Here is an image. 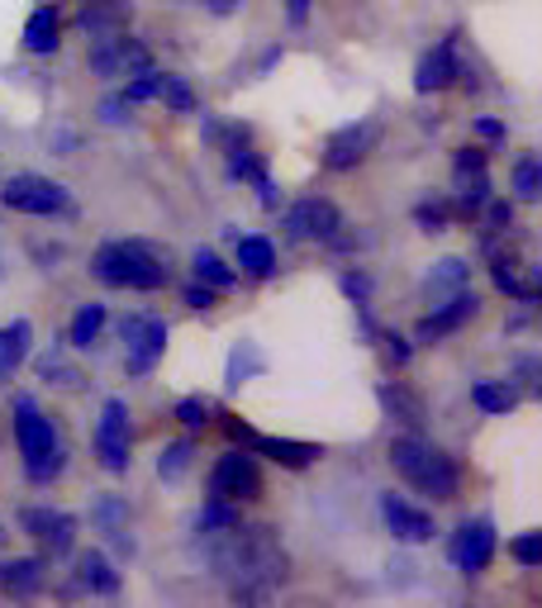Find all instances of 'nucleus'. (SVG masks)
I'll list each match as a JSON object with an SVG mask.
<instances>
[{"mask_svg": "<svg viewBox=\"0 0 542 608\" xmlns=\"http://www.w3.org/2000/svg\"><path fill=\"white\" fill-rule=\"evenodd\" d=\"M200 538H205L210 571L219 581H228L234 599L257 604L276 585H285V575H291V556H285L271 523H234L224 532H200Z\"/></svg>", "mask_w": 542, "mask_h": 608, "instance_id": "nucleus-1", "label": "nucleus"}, {"mask_svg": "<svg viewBox=\"0 0 542 608\" xmlns=\"http://www.w3.org/2000/svg\"><path fill=\"white\" fill-rule=\"evenodd\" d=\"M391 466L405 485H414L419 495L428 499H456V489H462V471H456V461L442 452V447L424 442L419 432H405V438L391 442Z\"/></svg>", "mask_w": 542, "mask_h": 608, "instance_id": "nucleus-2", "label": "nucleus"}, {"mask_svg": "<svg viewBox=\"0 0 542 608\" xmlns=\"http://www.w3.org/2000/svg\"><path fill=\"white\" fill-rule=\"evenodd\" d=\"M91 271L100 285H114V291H162L171 281V267L167 257L153 248V243H105L95 257H91Z\"/></svg>", "mask_w": 542, "mask_h": 608, "instance_id": "nucleus-3", "label": "nucleus"}, {"mask_svg": "<svg viewBox=\"0 0 542 608\" xmlns=\"http://www.w3.org/2000/svg\"><path fill=\"white\" fill-rule=\"evenodd\" d=\"M14 447H20L24 475H29L34 485H53L57 475L67 471V447L57 442L53 418H43L38 404L29 399V395L14 399Z\"/></svg>", "mask_w": 542, "mask_h": 608, "instance_id": "nucleus-4", "label": "nucleus"}, {"mask_svg": "<svg viewBox=\"0 0 542 608\" xmlns=\"http://www.w3.org/2000/svg\"><path fill=\"white\" fill-rule=\"evenodd\" d=\"M86 67H91L100 81H120V77H138V71H148L153 67V53L143 48L128 29H114V34H95L91 38Z\"/></svg>", "mask_w": 542, "mask_h": 608, "instance_id": "nucleus-5", "label": "nucleus"}, {"mask_svg": "<svg viewBox=\"0 0 542 608\" xmlns=\"http://www.w3.org/2000/svg\"><path fill=\"white\" fill-rule=\"evenodd\" d=\"M0 200H5V210L38 214V219H53V214H71V210H77V205H71V195H67V185H57L48 177H34V171L10 177L5 191H0Z\"/></svg>", "mask_w": 542, "mask_h": 608, "instance_id": "nucleus-6", "label": "nucleus"}, {"mask_svg": "<svg viewBox=\"0 0 542 608\" xmlns=\"http://www.w3.org/2000/svg\"><path fill=\"white\" fill-rule=\"evenodd\" d=\"M210 495L228 499V504H257L262 499V471H257V461L242 452V447H234V452H224L219 461H214Z\"/></svg>", "mask_w": 542, "mask_h": 608, "instance_id": "nucleus-7", "label": "nucleus"}, {"mask_svg": "<svg viewBox=\"0 0 542 608\" xmlns=\"http://www.w3.org/2000/svg\"><path fill=\"white\" fill-rule=\"evenodd\" d=\"M128 447H134V428H128V404L124 399H105L100 404V424H95V457L110 475L128 471Z\"/></svg>", "mask_w": 542, "mask_h": 608, "instance_id": "nucleus-8", "label": "nucleus"}, {"mask_svg": "<svg viewBox=\"0 0 542 608\" xmlns=\"http://www.w3.org/2000/svg\"><path fill=\"white\" fill-rule=\"evenodd\" d=\"M285 234H291L295 243H328V238H338V228H342V214L334 200H319V195H305V200H295L291 210H285Z\"/></svg>", "mask_w": 542, "mask_h": 608, "instance_id": "nucleus-9", "label": "nucleus"}, {"mask_svg": "<svg viewBox=\"0 0 542 608\" xmlns=\"http://www.w3.org/2000/svg\"><path fill=\"white\" fill-rule=\"evenodd\" d=\"M448 561L462 575H481L495 561V523L490 518H466L448 538Z\"/></svg>", "mask_w": 542, "mask_h": 608, "instance_id": "nucleus-10", "label": "nucleus"}, {"mask_svg": "<svg viewBox=\"0 0 542 608\" xmlns=\"http://www.w3.org/2000/svg\"><path fill=\"white\" fill-rule=\"evenodd\" d=\"M381 143V124L376 120H357V124H342L338 134H328L324 143V167L328 171H352L366 162V153Z\"/></svg>", "mask_w": 542, "mask_h": 608, "instance_id": "nucleus-11", "label": "nucleus"}, {"mask_svg": "<svg viewBox=\"0 0 542 608\" xmlns=\"http://www.w3.org/2000/svg\"><path fill=\"white\" fill-rule=\"evenodd\" d=\"M20 528L43 547V556H67L71 542H77V518L63 514V509H24L20 514Z\"/></svg>", "mask_w": 542, "mask_h": 608, "instance_id": "nucleus-12", "label": "nucleus"}, {"mask_svg": "<svg viewBox=\"0 0 542 608\" xmlns=\"http://www.w3.org/2000/svg\"><path fill=\"white\" fill-rule=\"evenodd\" d=\"M476 314H481L476 291H456V295H448L442 304H433V314H424L419 324H414V338H419V342H438V338H448V333L466 328Z\"/></svg>", "mask_w": 542, "mask_h": 608, "instance_id": "nucleus-13", "label": "nucleus"}, {"mask_svg": "<svg viewBox=\"0 0 542 608\" xmlns=\"http://www.w3.org/2000/svg\"><path fill=\"white\" fill-rule=\"evenodd\" d=\"M456 38H462V34H448V38H442L438 48L419 63V71H414V91H419V95H438V91H448V86H456V77H462Z\"/></svg>", "mask_w": 542, "mask_h": 608, "instance_id": "nucleus-14", "label": "nucleus"}, {"mask_svg": "<svg viewBox=\"0 0 542 608\" xmlns=\"http://www.w3.org/2000/svg\"><path fill=\"white\" fill-rule=\"evenodd\" d=\"M381 518H385V528L395 532V542H428L438 532L433 514L414 509L405 495H381Z\"/></svg>", "mask_w": 542, "mask_h": 608, "instance_id": "nucleus-15", "label": "nucleus"}, {"mask_svg": "<svg viewBox=\"0 0 542 608\" xmlns=\"http://www.w3.org/2000/svg\"><path fill=\"white\" fill-rule=\"evenodd\" d=\"M167 338H171V328L162 324V318H143L138 333L128 338V357H124L128 375H148V371L157 367V361H162Z\"/></svg>", "mask_w": 542, "mask_h": 608, "instance_id": "nucleus-16", "label": "nucleus"}, {"mask_svg": "<svg viewBox=\"0 0 542 608\" xmlns=\"http://www.w3.org/2000/svg\"><path fill=\"white\" fill-rule=\"evenodd\" d=\"M376 399H381V409L391 414L395 424H405L409 432H424V424H428V404H424L419 390H409L405 381H385V385L376 390Z\"/></svg>", "mask_w": 542, "mask_h": 608, "instance_id": "nucleus-17", "label": "nucleus"}, {"mask_svg": "<svg viewBox=\"0 0 542 608\" xmlns=\"http://www.w3.org/2000/svg\"><path fill=\"white\" fill-rule=\"evenodd\" d=\"M128 20H134V0H81V10H77V29L91 38L128 29Z\"/></svg>", "mask_w": 542, "mask_h": 608, "instance_id": "nucleus-18", "label": "nucleus"}, {"mask_svg": "<svg viewBox=\"0 0 542 608\" xmlns=\"http://www.w3.org/2000/svg\"><path fill=\"white\" fill-rule=\"evenodd\" d=\"M43 575H48V556H14V561H0V589L5 595H38L43 589Z\"/></svg>", "mask_w": 542, "mask_h": 608, "instance_id": "nucleus-19", "label": "nucleus"}, {"mask_svg": "<svg viewBox=\"0 0 542 608\" xmlns=\"http://www.w3.org/2000/svg\"><path fill=\"white\" fill-rule=\"evenodd\" d=\"M91 523H95L100 532H110V542L120 547L124 556H134V538H128V499H120V495H100V499L91 504Z\"/></svg>", "mask_w": 542, "mask_h": 608, "instance_id": "nucleus-20", "label": "nucleus"}, {"mask_svg": "<svg viewBox=\"0 0 542 608\" xmlns=\"http://www.w3.org/2000/svg\"><path fill=\"white\" fill-rule=\"evenodd\" d=\"M248 447H257L262 457H271L276 466H285V471H305V466H314L324 452L314 442H295V438H267V432H257V438L248 442Z\"/></svg>", "mask_w": 542, "mask_h": 608, "instance_id": "nucleus-21", "label": "nucleus"}, {"mask_svg": "<svg viewBox=\"0 0 542 608\" xmlns=\"http://www.w3.org/2000/svg\"><path fill=\"white\" fill-rule=\"evenodd\" d=\"M57 43H63V14H57V5H38L24 24V53L48 57L57 53Z\"/></svg>", "mask_w": 542, "mask_h": 608, "instance_id": "nucleus-22", "label": "nucleus"}, {"mask_svg": "<svg viewBox=\"0 0 542 608\" xmlns=\"http://www.w3.org/2000/svg\"><path fill=\"white\" fill-rule=\"evenodd\" d=\"M29 342H34V324H29V318H14L10 328H0V385L24 367Z\"/></svg>", "mask_w": 542, "mask_h": 608, "instance_id": "nucleus-23", "label": "nucleus"}, {"mask_svg": "<svg viewBox=\"0 0 542 608\" xmlns=\"http://www.w3.org/2000/svg\"><path fill=\"white\" fill-rule=\"evenodd\" d=\"M466 285H471V267L462 262V257H442V262H433V271L424 277V295L448 300L456 291H466Z\"/></svg>", "mask_w": 542, "mask_h": 608, "instance_id": "nucleus-24", "label": "nucleus"}, {"mask_svg": "<svg viewBox=\"0 0 542 608\" xmlns=\"http://www.w3.org/2000/svg\"><path fill=\"white\" fill-rule=\"evenodd\" d=\"M77 585L91 595H120V571L105 561V552H81L77 556Z\"/></svg>", "mask_w": 542, "mask_h": 608, "instance_id": "nucleus-25", "label": "nucleus"}, {"mask_svg": "<svg viewBox=\"0 0 542 608\" xmlns=\"http://www.w3.org/2000/svg\"><path fill=\"white\" fill-rule=\"evenodd\" d=\"M267 371V357L257 352V342H238L234 352H228V371H224V390L228 395H238L242 385H248V375Z\"/></svg>", "mask_w": 542, "mask_h": 608, "instance_id": "nucleus-26", "label": "nucleus"}, {"mask_svg": "<svg viewBox=\"0 0 542 608\" xmlns=\"http://www.w3.org/2000/svg\"><path fill=\"white\" fill-rule=\"evenodd\" d=\"M238 267L248 271V277L267 281L271 271H276V248H271V238H262V234L238 238Z\"/></svg>", "mask_w": 542, "mask_h": 608, "instance_id": "nucleus-27", "label": "nucleus"}, {"mask_svg": "<svg viewBox=\"0 0 542 608\" xmlns=\"http://www.w3.org/2000/svg\"><path fill=\"white\" fill-rule=\"evenodd\" d=\"M105 304H81L77 318H71V328H67V342L77 347V352H91V347L100 342V328H105Z\"/></svg>", "mask_w": 542, "mask_h": 608, "instance_id": "nucleus-28", "label": "nucleus"}, {"mask_svg": "<svg viewBox=\"0 0 542 608\" xmlns=\"http://www.w3.org/2000/svg\"><path fill=\"white\" fill-rule=\"evenodd\" d=\"M191 267H195V281H205V285H214V291H234V267L224 262L214 248H195L191 252Z\"/></svg>", "mask_w": 542, "mask_h": 608, "instance_id": "nucleus-29", "label": "nucleus"}, {"mask_svg": "<svg viewBox=\"0 0 542 608\" xmlns=\"http://www.w3.org/2000/svg\"><path fill=\"white\" fill-rule=\"evenodd\" d=\"M471 404H476L481 414H509L513 404H519V390L509 381H476L471 385Z\"/></svg>", "mask_w": 542, "mask_h": 608, "instance_id": "nucleus-30", "label": "nucleus"}, {"mask_svg": "<svg viewBox=\"0 0 542 608\" xmlns=\"http://www.w3.org/2000/svg\"><path fill=\"white\" fill-rule=\"evenodd\" d=\"M485 200H490V177H485V171H471V177H456V205H452V210L462 214V219H476Z\"/></svg>", "mask_w": 542, "mask_h": 608, "instance_id": "nucleus-31", "label": "nucleus"}, {"mask_svg": "<svg viewBox=\"0 0 542 608\" xmlns=\"http://www.w3.org/2000/svg\"><path fill=\"white\" fill-rule=\"evenodd\" d=\"M509 185H513V200H523V205H538L542 181H538V157H533V153H519V157H513Z\"/></svg>", "mask_w": 542, "mask_h": 608, "instance_id": "nucleus-32", "label": "nucleus"}, {"mask_svg": "<svg viewBox=\"0 0 542 608\" xmlns=\"http://www.w3.org/2000/svg\"><path fill=\"white\" fill-rule=\"evenodd\" d=\"M191 461H195V442L177 438V442H167L162 452H157V475H162V481H181V475L191 471Z\"/></svg>", "mask_w": 542, "mask_h": 608, "instance_id": "nucleus-33", "label": "nucleus"}, {"mask_svg": "<svg viewBox=\"0 0 542 608\" xmlns=\"http://www.w3.org/2000/svg\"><path fill=\"white\" fill-rule=\"evenodd\" d=\"M242 523V509L238 504H228V499H205V509L195 514V532H224V528H234Z\"/></svg>", "mask_w": 542, "mask_h": 608, "instance_id": "nucleus-34", "label": "nucleus"}, {"mask_svg": "<svg viewBox=\"0 0 542 608\" xmlns=\"http://www.w3.org/2000/svg\"><path fill=\"white\" fill-rule=\"evenodd\" d=\"M224 153H228V177L234 181H262L267 177L262 153H252L248 143H234V148H224Z\"/></svg>", "mask_w": 542, "mask_h": 608, "instance_id": "nucleus-35", "label": "nucleus"}, {"mask_svg": "<svg viewBox=\"0 0 542 608\" xmlns=\"http://www.w3.org/2000/svg\"><path fill=\"white\" fill-rule=\"evenodd\" d=\"M157 100H162L167 110H177V114L195 110V91L181 77H171V71H157Z\"/></svg>", "mask_w": 542, "mask_h": 608, "instance_id": "nucleus-36", "label": "nucleus"}, {"mask_svg": "<svg viewBox=\"0 0 542 608\" xmlns=\"http://www.w3.org/2000/svg\"><path fill=\"white\" fill-rule=\"evenodd\" d=\"M38 375H43V381H48V385H67V390H77V385L86 381V375H81L77 367H71V361H63V357H57V352L38 357Z\"/></svg>", "mask_w": 542, "mask_h": 608, "instance_id": "nucleus-37", "label": "nucleus"}, {"mask_svg": "<svg viewBox=\"0 0 542 608\" xmlns=\"http://www.w3.org/2000/svg\"><path fill=\"white\" fill-rule=\"evenodd\" d=\"M448 219H452L448 200H419V205H414V224H419L424 234H442V228H448Z\"/></svg>", "mask_w": 542, "mask_h": 608, "instance_id": "nucleus-38", "label": "nucleus"}, {"mask_svg": "<svg viewBox=\"0 0 542 608\" xmlns=\"http://www.w3.org/2000/svg\"><path fill=\"white\" fill-rule=\"evenodd\" d=\"M342 295H348L352 304H357V309H362V324H366V333H376V328H371V277H366V271H342Z\"/></svg>", "mask_w": 542, "mask_h": 608, "instance_id": "nucleus-39", "label": "nucleus"}, {"mask_svg": "<svg viewBox=\"0 0 542 608\" xmlns=\"http://www.w3.org/2000/svg\"><path fill=\"white\" fill-rule=\"evenodd\" d=\"M509 556L519 561V566L538 571V566H542V538H538V532H519V538L509 542Z\"/></svg>", "mask_w": 542, "mask_h": 608, "instance_id": "nucleus-40", "label": "nucleus"}, {"mask_svg": "<svg viewBox=\"0 0 542 608\" xmlns=\"http://www.w3.org/2000/svg\"><path fill=\"white\" fill-rule=\"evenodd\" d=\"M210 409H214V404H210L205 395H185V399L177 404V418H181L185 428H205V424H210Z\"/></svg>", "mask_w": 542, "mask_h": 608, "instance_id": "nucleus-41", "label": "nucleus"}, {"mask_svg": "<svg viewBox=\"0 0 542 608\" xmlns=\"http://www.w3.org/2000/svg\"><path fill=\"white\" fill-rule=\"evenodd\" d=\"M124 100H128V105H143V100H157V71H153V67H148V71H138V77L124 86Z\"/></svg>", "mask_w": 542, "mask_h": 608, "instance_id": "nucleus-42", "label": "nucleus"}, {"mask_svg": "<svg viewBox=\"0 0 542 608\" xmlns=\"http://www.w3.org/2000/svg\"><path fill=\"white\" fill-rule=\"evenodd\" d=\"M452 171H456V177H471V171H485V153H481V148H456Z\"/></svg>", "mask_w": 542, "mask_h": 608, "instance_id": "nucleus-43", "label": "nucleus"}, {"mask_svg": "<svg viewBox=\"0 0 542 608\" xmlns=\"http://www.w3.org/2000/svg\"><path fill=\"white\" fill-rule=\"evenodd\" d=\"M214 295H219V291H214V285H205V281H195V285H185V304H191V309H214Z\"/></svg>", "mask_w": 542, "mask_h": 608, "instance_id": "nucleus-44", "label": "nucleus"}, {"mask_svg": "<svg viewBox=\"0 0 542 608\" xmlns=\"http://www.w3.org/2000/svg\"><path fill=\"white\" fill-rule=\"evenodd\" d=\"M385 357H391L395 361V367H409V357H414V347L405 342V338H399V333H385Z\"/></svg>", "mask_w": 542, "mask_h": 608, "instance_id": "nucleus-45", "label": "nucleus"}, {"mask_svg": "<svg viewBox=\"0 0 542 608\" xmlns=\"http://www.w3.org/2000/svg\"><path fill=\"white\" fill-rule=\"evenodd\" d=\"M124 110H128V100H124V95H110V100H105V105H100V120H105V124H114V128H120V124H128V114H124Z\"/></svg>", "mask_w": 542, "mask_h": 608, "instance_id": "nucleus-46", "label": "nucleus"}, {"mask_svg": "<svg viewBox=\"0 0 542 608\" xmlns=\"http://www.w3.org/2000/svg\"><path fill=\"white\" fill-rule=\"evenodd\" d=\"M476 134H481L485 143H499V138L509 134V128H505V120H490V114H481V120H476Z\"/></svg>", "mask_w": 542, "mask_h": 608, "instance_id": "nucleus-47", "label": "nucleus"}, {"mask_svg": "<svg viewBox=\"0 0 542 608\" xmlns=\"http://www.w3.org/2000/svg\"><path fill=\"white\" fill-rule=\"evenodd\" d=\"M224 432H228L234 442H252V438H257V428L248 424V418H224Z\"/></svg>", "mask_w": 542, "mask_h": 608, "instance_id": "nucleus-48", "label": "nucleus"}, {"mask_svg": "<svg viewBox=\"0 0 542 608\" xmlns=\"http://www.w3.org/2000/svg\"><path fill=\"white\" fill-rule=\"evenodd\" d=\"M309 5H314V0H285V20H291V24L300 29V24L309 20Z\"/></svg>", "mask_w": 542, "mask_h": 608, "instance_id": "nucleus-49", "label": "nucleus"}, {"mask_svg": "<svg viewBox=\"0 0 542 608\" xmlns=\"http://www.w3.org/2000/svg\"><path fill=\"white\" fill-rule=\"evenodd\" d=\"M519 375H523V385H528V395H533V390H538V357H519Z\"/></svg>", "mask_w": 542, "mask_h": 608, "instance_id": "nucleus-50", "label": "nucleus"}, {"mask_svg": "<svg viewBox=\"0 0 542 608\" xmlns=\"http://www.w3.org/2000/svg\"><path fill=\"white\" fill-rule=\"evenodd\" d=\"M200 5H205L210 14H234V10L242 5V0H200Z\"/></svg>", "mask_w": 542, "mask_h": 608, "instance_id": "nucleus-51", "label": "nucleus"}, {"mask_svg": "<svg viewBox=\"0 0 542 608\" xmlns=\"http://www.w3.org/2000/svg\"><path fill=\"white\" fill-rule=\"evenodd\" d=\"M281 57H285V48H281V43H276V48H267V53H262V63H257V71H262V77H267V71H271V67H276V63H281Z\"/></svg>", "mask_w": 542, "mask_h": 608, "instance_id": "nucleus-52", "label": "nucleus"}, {"mask_svg": "<svg viewBox=\"0 0 542 608\" xmlns=\"http://www.w3.org/2000/svg\"><path fill=\"white\" fill-rule=\"evenodd\" d=\"M528 324H533V304H528V309H523V314H513V318H509V324H505V333H523Z\"/></svg>", "mask_w": 542, "mask_h": 608, "instance_id": "nucleus-53", "label": "nucleus"}, {"mask_svg": "<svg viewBox=\"0 0 542 608\" xmlns=\"http://www.w3.org/2000/svg\"><path fill=\"white\" fill-rule=\"evenodd\" d=\"M5 538H10V532H5V528H0V542H5Z\"/></svg>", "mask_w": 542, "mask_h": 608, "instance_id": "nucleus-54", "label": "nucleus"}]
</instances>
